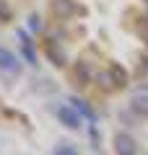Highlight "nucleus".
<instances>
[{
  "label": "nucleus",
  "mask_w": 148,
  "mask_h": 155,
  "mask_svg": "<svg viewBox=\"0 0 148 155\" xmlns=\"http://www.w3.org/2000/svg\"><path fill=\"white\" fill-rule=\"evenodd\" d=\"M93 80H96V85L104 91V93H112V91H120V88L127 85V72L122 70L120 65H109L104 72H96Z\"/></svg>",
  "instance_id": "obj_1"
},
{
  "label": "nucleus",
  "mask_w": 148,
  "mask_h": 155,
  "mask_svg": "<svg viewBox=\"0 0 148 155\" xmlns=\"http://www.w3.org/2000/svg\"><path fill=\"white\" fill-rule=\"evenodd\" d=\"M78 13V5L73 3V0H52V16L60 18V21H65V18L76 16Z\"/></svg>",
  "instance_id": "obj_2"
},
{
  "label": "nucleus",
  "mask_w": 148,
  "mask_h": 155,
  "mask_svg": "<svg viewBox=\"0 0 148 155\" xmlns=\"http://www.w3.org/2000/svg\"><path fill=\"white\" fill-rule=\"evenodd\" d=\"M115 150H117V155H135L138 145H135V140L130 134L120 132V134H115Z\"/></svg>",
  "instance_id": "obj_3"
},
{
  "label": "nucleus",
  "mask_w": 148,
  "mask_h": 155,
  "mask_svg": "<svg viewBox=\"0 0 148 155\" xmlns=\"http://www.w3.org/2000/svg\"><path fill=\"white\" fill-rule=\"evenodd\" d=\"M57 119H60L68 129H78L81 127V116H78V111H73L70 106H57Z\"/></svg>",
  "instance_id": "obj_4"
},
{
  "label": "nucleus",
  "mask_w": 148,
  "mask_h": 155,
  "mask_svg": "<svg viewBox=\"0 0 148 155\" xmlns=\"http://www.w3.org/2000/svg\"><path fill=\"white\" fill-rule=\"evenodd\" d=\"M0 70H8V72H18V60L11 54L8 49L0 47Z\"/></svg>",
  "instance_id": "obj_5"
},
{
  "label": "nucleus",
  "mask_w": 148,
  "mask_h": 155,
  "mask_svg": "<svg viewBox=\"0 0 148 155\" xmlns=\"http://www.w3.org/2000/svg\"><path fill=\"white\" fill-rule=\"evenodd\" d=\"M18 36H21V44H23V54H26L29 65H37V54H34V49H31V41H29V36H26L23 31H18Z\"/></svg>",
  "instance_id": "obj_6"
},
{
  "label": "nucleus",
  "mask_w": 148,
  "mask_h": 155,
  "mask_svg": "<svg viewBox=\"0 0 148 155\" xmlns=\"http://www.w3.org/2000/svg\"><path fill=\"white\" fill-rule=\"evenodd\" d=\"M132 109H135L138 114L148 116V96H135V98H132Z\"/></svg>",
  "instance_id": "obj_7"
},
{
  "label": "nucleus",
  "mask_w": 148,
  "mask_h": 155,
  "mask_svg": "<svg viewBox=\"0 0 148 155\" xmlns=\"http://www.w3.org/2000/svg\"><path fill=\"white\" fill-rule=\"evenodd\" d=\"M73 104H76V111H81V114H86L88 119L93 122V116H96V114H93V109H88V106L83 104V101H73Z\"/></svg>",
  "instance_id": "obj_8"
},
{
  "label": "nucleus",
  "mask_w": 148,
  "mask_h": 155,
  "mask_svg": "<svg viewBox=\"0 0 148 155\" xmlns=\"http://www.w3.org/2000/svg\"><path fill=\"white\" fill-rule=\"evenodd\" d=\"M55 155H78V153H76L73 147H68V145H62V147H57V150H55Z\"/></svg>",
  "instance_id": "obj_9"
},
{
  "label": "nucleus",
  "mask_w": 148,
  "mask_h": 155,
  "mask_svg": "<svg viewBox=\"0 0 148 155\" xmlns=\"http://www.w3.org/2000/svg\"><path fill=\"white\" fill-rule=\"evenodd\" d=\"M29 26H31L34 31H39V28H42V21H39V16H31V18H29Z\"/></svg>",
  "instance_id": "obj_10"
}]
</instances>
